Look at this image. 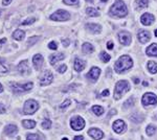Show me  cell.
<instances>
[{
	"mask_svg": "<svg viewBox=\"0 0 157 140\" xmlns=\"http://www.w3.org/2000/svg\"><path fill=\"white\" fill-rule=\"evenodd\" d=\"M38 109H39V103L36 100H34V99H28V100H26L25 103H24L23 114H26V115L34 114Z\"/></svg>",
	"mask_w": 157,
	"mask_h": 140,
	"instance_id": "5",
	"label": "cell"
},
{
	"mask_svg": "<svg viewBox=\"0 0 157 140\" xmlns=\"http://www.w3.org/2000/svg\"><path fill=\"white\" fill-rule=\"evenodd\" d=\"M66 69H67V67H66V65H62V66H60L58 68V71L60 72V73H64L66 71Z\"/></svg>",
	"mask_w": 157,
	"mask_h": 140,
	"instance_id": "41",
	"label": "cell"
},
{
	"mask_svg": "<svg viewBox=\"0 0 157 140\" xmlns=\"http://www.w3.org/2000/svg\"><path fill=\"white\" fill-rule=\"evenodd\" d=\"M109 95V90H104L103 93H102V96H108Z\"/></svg>",
	"mask_w": 157,
	"mask_h": 140,
	"instance_id": "46",
	"label": "cell"
},
{
	"mask_svg": "<svg viewBox=\"0 0 157 140\" xmlns=\"http://www.w3.org/2000/svg\"><path fill=\"white\" fill-rule=\"evenodd\" d=\"M148 3H149V0H136L135 1L136 10H142V8H147Z\"/></svg>",
	"mask_w": 157,
	"mask_h": 140,
	"instance_id": "25",
	"label": "cell"
},
{
	"mask_svg": "<svg viewBox=\"0 0 157 140\" xmlns=\"http://www.w3.org/2000/svg\"><path fill=\"white\" fill-rule=\"evenodd\" d=\"M107 48H108V49H112L113 48V43L111 41L107 43Z\"/></svg>",
	"mask_w": 157,
	"mask_h": 140,
	"instance_id": "44",
	"label": "cell"
},
{
	"mask_svg": "<svg viewBox=\"0 0 157 140\" xmlns=\"http://www.w3.org/2000/svg\"><path fill=\"white\" fill-rule=\"evenodd\" d=\"M147 67L151 73H156L157 72V63L154 62V61H149Z\"/></svg>",
	"mask_w": 157,
	"mask_h": 140,
	"instance_id": "26",
	"label": "cell"
},
{
	"mask_svg": "<svg viewBox=\"0 0 157 140\" xmlns=\"http://www.w3.org/2000/svg\"><path fill=\"white\" fill-rule=\"evenodd\" d=\"M3 113H5V107L2 103H0V114H3Z\"/></svg>",
	"mask_w": 157,
	"mask_h": 140,
	"instance_id": "42",
	"label": "cell"
},
{
	"mask_svg": "<svg viewBox=\"0 0 157 140\" xmlns=\"http://www.w3.org/2000/svg\"><path fill=\"white\" fill-rule=\"evenodd\" d=\"M134 83H135V84H138V83H139V80H138L137 78H134Z\"/></svg>",
	"mask_w": 157,
	"mask_h": 140,
	"instance_id": "48",
	"label": "cell"
},
{
	"mask_svg": "<svg viewBox=\"0 0 157 140\" xmlns=\"http://www.w3.org/2000/svg\"><path fill=\"white\" fill-rule=\"evenodd\" d=\"M86 14L89 17H97L99 16V11L94 8H86Z\"/></svg>",
	"mask_w": 157,
	"mask_h": 140,
	"instance_id": "29",
	"label": "cell"
},
{
	"mask_svg": "<svg viewBox=\"0 0 157 140\" xmlns=\"http://www.w3.org/2000/svg\"><path fill=\"white\" fill-rule=\"evenodd\" d=\"M102 1H104V2H106V1H108V0H102Z\"/></svg>",
	"mask_w": 157,
	"mask_h": 140,
	"instance_id": "51",
	"label": "cell"
},
{
	"mask_svg": "<svg viewBox=\"0 0 157 140\" xmlns=\"http://www.w3.org/2000/svg\"><path fill=\"white\" fill-rule=\"evenodd\" d=\"M63 2L67 5H78L79 4V0H63Z\"/></svg>",
	"mask_w": 157,
	"mask_h": 140,
	"instance_id": "36",
	"label": "cell"
},
{
	"mask_svg": "<svg viewBox=\"0 0 157 140\" xmlns=\"http://www.w3.org/2000/svg\"><path fill=\"white\" fill-rule=\"evenodd\" d=\"M86 66V63L85 61L81 60V59L77 58L76 60H74V70L78 72H81L82 70H84Z\"/></svg>",
	"mask_w": 157,
	"mask_h": 140,
	"instance_id": "19",
	"label": "cell"
},
{
	"mask_svg": "<svg viewBox=\"0 0 157 140\" xmlns=\"http://www.w3.org/2000/svg\"><path fill=\"white\" fill-rule=\"evenodd\" d=\"M70 103H71V101H70L69 99H66V100L64 101V103H63L62 105L60 106V108H61V109H63V108H66V107H68V106L70 105Z\"/></svg>",
	"mask_w": 157,
	"mask_h": 140,
	"instance_id": "40",
	"label": "cell"
},
{
	"mask_svg": "<svg viewBox=\"0 0 157 140\" xmlns=\"http://www.w3.org/2000/svg\"><path fill=\"white\" fill-rule=\"evenodd\" d=\"M134 101H135V99H134L133 97H130L128 99V100L125 101L124 108H125V109H128V108H130V107H132V106H134Z\"/></svg>",
	"mask_w": 157,
	"mask_h": 140,
	"instance_id": "31",
	"label": "cell"
},
{
	"mask_svg": "<svg viewBox=\"0 0 157 140\" xmlns=\"http://www.w3.org/2000/svg\"><path fill=\"white\" fill-rule=\"evenodd\" d=\"M11 89L14 93H22V92H26L33 88V83L28 82L25 84H17V83H11Z\"/></svg>",
	"mask_w": 157,
	"mask_h": 140,
	"instance_id": "4",
	"label": "cell"
},
{
	"mask_svg": "<svg viewBox=\"0 0 157 140\" xmlns=\"http://www.w3.org/2000/svg\"><path fill=\"white\" fill-rule=\"evenodd\" d=\"M85 28L87 29V31H89V33H100L102 30L101 25L94 24V23H87L85 25Z\"/></svg>",
	"mask_w": 157,
	"mask_h": 140,
	"instance_id": "16",
	"label": "cell"
},
{
	"mask_svg": "<svg viewBox=\"0 0 157 140\" xmlns=\"http://www.w3.org/2000/svg\"><path fill=\"white\" fill-rule=\"evenodd\" d=\"M156 132V128L154 126L150 125L147 126V134L149 135V136H152V135H154Z\"/></svg>",
	"mask_w": 157,
	"mask_h": 140,
	"instance_id": "32",
	"label": "cell"
},
{
	"mask_svg": "<svg viewBox=\"0 0 157 140\" xmlns=\"http://www.w3.org/2000/svg\"><path fill=\"white\" fill-rule=\"evenodd\" d=\"M110 15L113 17L124 18L128 15V8L123 0H115L113 5L110 8Z\"/></svg>",
	"mask_w": 157,
	"mask_h": 140,
	"instance_id": "1",
	"label": "cell"
},
{
	"mask_svg": "<svg viewBox=\"0 0 157 140\" xmlns=\"http://www.w3.org/2000/svg\"><path fill=\"white\" fill-rule=\"evenodd\" d=\"M2 91H3V87H2V85L0 84V93H1Z\"/></svg>",
	"mask_w": 157,
	"mask_h": 140,
	"instance_id": "49",
	"label": "cell"
},
{
	"mask_svg": "<svg viewBox=\"0 0 157 140\" xmlns=\"http://www.w3.org/2000/svg\"><path fill=\"white\" fill-rule=\"evenodd\" d=\"M70 126L74 131H81L85 126V120L81 116H74L70 120Z\"/></svg>",
	"mask_w": 157,
	"mask_h": 140,
	"instance_id": "7",
	"label": "cell"
},
{
	"mask_svg": "<svg viewBox=\"0 0 157 140\" xmlns=\"http://www.w3.org/2000/svg\"><path fill=\"white\" fill-rule=\"evenodd\" d=\"M133 62H132V59L129 56H122L119 59L115 62L114 69L117 73H123V72L127 71L132 67Z\"/></svg>",
	"mask_w": 157,
	"mask_h": 140,
	"instance_id": "2",
	"label": "cell"
},
{
	"mask_svg": "<svg viewBox=\"0 0 157 140\" xmlns=\"http://www.w3.org/2000/svg\"><path fill=\"white\" fill-rule=\"evenodd\" d=\"M52 80H54V76H52L51 72L49 71V70H45L44 72H43L42 76L40 78V85L41 86H47L49 84H51Z\"/></svg>",
	"mask_w": 157,
	"mask_h": 140,
	"instance_id": "9",
	"label": "cell"
},
{
	"mask_svg": "<svg viewBox=\"0 0 157 140\" xmlns=\"http://www.w3.org/2000/svg\"><path fill=\"white\" fill-rule=\"evenodd\" d=\"M147 55L150 56H157V44L153 43L147 48Z\"/></svg>",
	"mask_w": 157,
	"mask_h": 140,
	"instance_id": "22",
	"label": "cell"
},
{
	"mask_svg": "<svg viewBox=\"0 0 157 140\" xmlns=\"http://www.w3.org/2000/svg\"><path fill=\"white\" fill-rule=\"evenodd\" d=\"M84 138H83V136H80V135H79V136H76V137H74V140H83Z\"/></svg>",
	"mask_w": 157,
	"mask_h": 140,
	"instance_id": "47",
	"label": "cell"
},
{
	"mask_svg": "<svg viewBox=\"0 0 157 140\" xmlns=\"http://www.w3.org/2000/svg\"><path fill=\"white\" fill-rule=\"evenodd\" d=\"M38 40H39V37H37V36H35V37L31 38V39L28 40V45H34L36 42L38 41Z\"/></svg>",
	"mask_w": 157,
	"mask_h": 140,
	"instance_id": "38",
	"label": "cell"
},
{
	"mask_svg": "<svg viewBox=\"0 0 157 140\" xmlns=\"http://www.w3.org/2000/svg\"><path fill=\"white\" fill-rule=\"evenodd\" d=\"M51 121L49 120V119H44L42 122V128L45 129V130H48V129H51Z\"/></svg>",
	"mask_w": 157,
	"mask_h": 140,
	"instance_id": "34",
	"label": "cell"
},
{
	"mask_svg": "<svg viewBox=\"0 0 157 140\" xmlns=\"http://www.w3.org/2000/svg\"><path fill=\"white\" fill-rule=\"evenodd\" d=\"M62 140H68V139H67V138H63Z\"/></svg>",
	"mask_w": 157,
	"mask_h": 140,
	"instance_id": "52",
	"label": "cell"
},
{
	"mask_svg": "<svg viewBox=\"0 0 157 140\" xmlns=\"http://www.w3.org/2000/svg\"><path fill=\"white\" fill-rule=\"evenodd\" d=\"M130 90V85L127 81H119L115 85L114 89V98L119 99L122 97V95L126 92H128Z\"/></svg>",
	"mask_w": 157,
	"mask_h": 140,
	"instance_id": "3",
	"label": "cell"
},
{
	"mask_svg": "<svg viewBox=\"0 0 157 140\" xmlns=\"http://www.w3.org/2000/svg\"><path fill=\"white\" fill-rule=\"evenodd\" d=\"M22 126L25 129H33L36 126V121L35 120H29V119H25L22 121Z\"/></svg>",
	"mask_w": 157,
	"mask_h": 140,
	"instance_id": "27",
	"label": "cell"
},
{
	"mask_svg": "<svg viewBox=\"0 0 157 140\" xmlns=\"http://www.w3.org/2000/svg\"><path fill=\"white\" fill-rule=\"evenodd\" d=\"M26 140H40V137L37 134H27Z\"/></svg>",
	"mask_w": 157,
	"mask_h": 140,
	"instance_id": "37",
	"label": "cell"
},
{
	"mask_svg": "<svg viewBox=\"0 0 157 140\" xmlns=\"http://www.w3.org/2000/svg\"><path fill=\"white\" fill-rule=\"evenodd\" d=\"M82 50L84 53H91L94 51V47L90 43H84L83 46H82Z\"/></svg>",
	"mask_w": 157,
	"mask_h": 140,
	"instance_id": "24",
	"label": "cell"
},
{
	"mask_svg": "<svg viewBox=\"0 0 157 140\" xmlns=\"http://www.w3.org/2000/svg\"><path fill=\"white\" fill-rule=\"evenodd\" d=\"M92 112L94 113L96 116H101V115L104 114V109L101 107V106H93Z\"/></svg>",
	"mask_w": 157,
	"mask_h": 140,
	"instance_id": "30",
	"label": "cell"
},
{
	"mask_svg": "<svg viewBox=\"0 0 157 140\" xmlns=\"http://www.w3.org/2000/svg\"><path fill=\"white\" fill-rule=\"evenodd\" d=\"M24 37H25V33L23 30H21V29H17L13 33V38L15 40H17V41H22L24 39Z\"/></svg>",
	"mask_w": 157,
	"mask_h": 140,
	"instance_id": "23",
	"label": "cell"
},
{
	"mask_svg": "<svg viewBox=\"0 0 157 140\" xmlns=\"http://www.w3.org/2000/svg\"><path fill=\"white\" fill-rule=\"evenodd\" d=\"M100 58H101V60L103 61V62H109L111 59V56L108 55V53H106L105 51H102L101 55H100Z\"/></svg>",
	"mask_w": 157,
	"mask_h": 140,
	"instance_id": "33",
	"label": "cell"
},
{
	"mask_svg": "<svg viewBox=\"0 0 157 140\" xmlns=\"http://www.w3.org/2000/svg\"><path fill=\"white\" fill-rule=\"evenodd\" d=\"M140 21L144 25H151L153 24V22L155 21V17H154L152 14H149V13H146L140 17Z\"/></svg>",
	"mask_w": 157,
	"mask_h": 140,
	"instance_id": "13",
	"label": "cell"
},
{
	"mask_svg": "<svg viewBox=\"0 0 157 140\" xmlns=\"http://www.w3.org/2000/svg\"><path fill=\"white\" fill-rule=\"evenodd\" d=\"M137 38H138V41L142 44L145 43L149 42L150 39H151V36H150V33L147 30H140L139 33H137Z\"/></svg>",
	"mask_w": 157,
	"mask_h": 140,
	"instance_id": "14",
	"label": "cell"
},
{
	"mask_svg": "<svg viewBox=\"0 0 157 140\" xmlns=\"http://www.w3.org/2000/svg\"><path fill=\"white\" fill-rule=\"evenodd\" d=\"M118 40H119V42L122 43L123 45L128 46V45H130L132 38L128 31H120V33H118Z\"/></svg>",
	"mask_w": 157,
	"mask_h": 140,
	"instance_id": "10",
	"label": "cell"
},
{
	"mask_svg": "<svg viewBox=\"0 0 157 140\" xmlns=\"http://www.w3.org/2000/svg\"><path fill=\"white\" fill-rule=\"evenodd\" d=\"M43 62H44V60H43V56H41V55L34 56V58H33V64H34V66H35V68L37 69V70H40L41 68H42Z\"/></svg>",
	"mask_w": 157,
	"mask_h": 140,
	"instance_id": "18",
	"label": "cell"
},
{
	"mask_svg": "<svg viewBox=\"0 0 157 140\" xmlns=\"http://www.w3.org/2000/svg\"><path fill=\"white\" fill-rule=\"evenodd\" d=\"M12 2V0H2V4L3 5H8Z\"/></svg>",
	"mask_w": 157,
	"mask_h": 140,
	"instance_id": "43",
	"label": "cell"
},
{
	"mask_svg": "<svg viewBox=\"0 0 157 140\" xmlns=\"http://www.w3.org/2000/svg\"><path fill=\"white\" fill-rule=\"evenodd\" d=\"M62 43H63V45H64V46H68V45H69V40H68V39L62 40Z\"/></svg>",
	"mask_w": 157,
	"mask_h": 140,
	"instance_id": "45",
	"label": "cell"
},
{
	"mask_svg": "<svg viewBox=\"0 0 157 140\" xmlns=\"http://www.w3.org/2000/svg\"><path fill=\"white\" fill-rule=\"evenodd\" d=\"M100 74H101V69L97 68V67H92L86 76H87L88 80H90L91 82H96Z\"/></svg>",
	"mask_w": 157,
	"mask_h": 140,
	"instance_id": "11",
	"label": "cell"
},
{
	"mask_svg": "<svg viewBox=\"0 0 157 140\" xmlns=\"http://www.w3.org/2000/svg\"><path fill=\"white\" fill-rule=\"evenodd\" d=\"M17 132H18V128L15 125H8L5 126V130H4V133L8 136H14L15 134H17Z\"/></svg>",
	"mask_w": 157,
	"mask_h": 140,
	"instance_id": "20",
	"label": "cell"
},
{
	"mask_svg": "<svg viewBox=\"0 0 157 140\" xmlns=\"http://www.w3.org/2000/svg\"><path fill=\"white\" fill-rule=\"evenodd\" d=\"M142 103L144 106L156 105L157 103V96L154 93H146L142 98Z\"/></svg>",
	"mask_w": 157,
	"mask_h": 140,
	"instance_id": "8",
	"label": "cell"
},
{
	"mask_svg": "<svg viewBox=\"0 0 157 140\" xmlns=\"http://www.w3.org/2000/svg\"><path fill=\"white\" fill-rule=\"evenodd\" d=\"M131 121H133V122L135 123H138V122H142V120H144V116H142L140 114H138V113H134L133 115H131Z\"/></svg>",
	"mask_w": 157,
	"mask_h": 140,
	"instance_id": "28",
	"label": "cell"
},
{
	"mask_svg": "<svg viewBox=\"0 0 157 140\" xmlns=\"http://www.w3.org/2000/svg\"><path fill=\"white\" fill-rule=\"evenodd\" d=\"M49 18H51V20H54V21H67V20L70 19V14L67 11L59 10L57 12H54L52 15H51Z\"/></svg>",
	"mask_w": 157,
	"mask_h": 140,
	"instance_id": "6",
	"label": "cell"
},
{
	"mask_svg": "<svg viewBox=\"0 0 157 140\" xmlns=\"http://www.w3.org/2000/svg\"><path fill=\"white\" fill-rule=\"evenodd\" d=\"M35 21H36V18H28V19H26L25 21L21 22L20 25H29V24H33Z\"/></svg>",
	"mask_w": 157,
	"mask_h": 140,
	"instance_id": "35",
	"label": "cell"
},
{
	"mask_svg": "<svg viewBox=\"0 0 157 140\" xmlns=\"http://www.w3.org/2000/svg\"><path fill=\"white\" fill-rule=\"evenodd\" d=\"M18 71L21 74H27L29 73V65H28V61L24 60L21 61L18 65Z\"/></svg>",
	"mask_w": 157,
	"mask_h": 140,
	"instance_id": "15",
	"label": "cell"
},
{
	"mask_svg": "<svg viewBox=\"0 0 157 140\" xmlns=\"http://www.w3.org/2000/svg\"><path fill=\"white\" fill-rule=\"evenodd\" d=\"M64 58H65V56H64V53H62V52L54 53V55H51V58H49V62H51V65H54L57 62H59V61L63 60Z\"/></svg>",
	"mask_w": 157,
	"mask_h": 140,
	"instance_id": "21",
	"label": "cell"
},
{
	"mask_svg": "<svg viewBox=\"0 0 157 140\" xmlns=\"http://www.w3.org/2000/svg\"><path fill=\"white\" fill-rule=\"evenodd\" d=\"M88 134H89L90 136H91L92 138L95 139V140L102 139V138H103V136H104L103 132H102L101 130H99V129H95V128L90 129V130L88 131Z\"/></svg>",
	"mask_w": 157,
	"mask_h": 140,
	"instance_id": "17",
	"label": "cell"
},
{
	"mask_svg": "<svg viewBox=\"0 0 157 140\" xmlns=\"http://www.w3.org/2000/svg\"><path fill=\"white\" fill-rule=\"evenodd\" d=\"M155 36H156V37H157V29H156V30H155Z\"/></svg>",
	"mask_w": 157,
	"mask_h": 140,
	"instance_id": "50",
	"label": "cell"
},
{
	"mask_svg": "<svg viewBox=\"0 0 157 140\" xmlns=\"http://www.w3.org/2000/svg\"><path fill=\"white\" fill-rule=\"evenodd\" d=\"M127 129V126L126 123L124 122V120H122V119H117V120H115L114 122H113V130H114L115 133H123L125 130Z\"/></svg>",
	"mask_w": 157,
	"mask_h": 140,
	"instance_id": "12",
	"label": "cell"
},
{
	"mask_svg": "<svg viewBox=\"0 0 157 140\" xmlns=\"http://www.w3.org/2000/svg\"><path fill=\"white\" fill-rule=\"evenodd\" d=\"M48 48H49V49H52V50H56V49L58 48V44H57L56 42L52 41V42H51V43L48 44Z\"/></svg>",
	"mask_w": 157,
	"mask_h": 140,
	"instance_id": "39",
	"label": "cell"
}]
</instances>
